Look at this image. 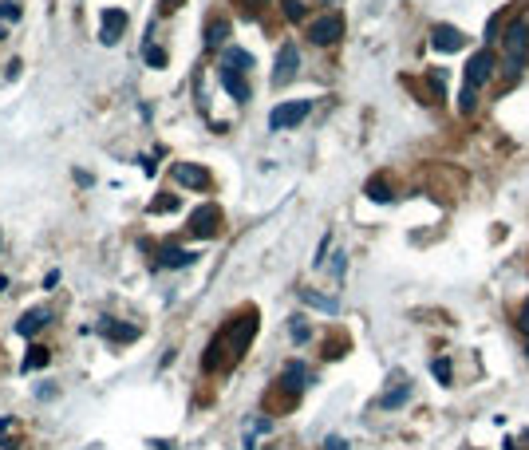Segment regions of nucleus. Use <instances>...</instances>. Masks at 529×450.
Here are the masks:
<instances>
[{
	"label": "nucleus",
	"mask_w": 529,
	"mask_h": 450,
	"mask_svg": "<svg viewBox=\"0 0 529 450\" xmlns=\"http://www.w3.org/2000/svg\"><path fill=\"white\" fill-rule=\"evenodd\" d=\"M502 48H505V60H510V76H518V63H521V56H525V48H529V28H525V20H513V24L505 28Z\"/></svg>",
	"instance_id": "obj_1"
},
{
	"label": "nucleus",
	"mask_w": 529,
	"mask_h": 450,
	"mask_svg": "<svg viewBox=\"0 0 529 450\" xmlns=\"http://www.w3.org/2000/svg\"><path fill=\"white\" fill-rule=\"evenodd\" d=\"M308 111H312V103H308V99L281 103V107H273V115H269V131H289V127H297V123L308 119Z\"/></svg>",
	"instance_id": "obj_2"
},
{
	"label": "nucleus",
	"mask_w": 529,
	"mask_h": 450,
	"mask_svg": "<svg viewBox=\"0 0 529 450\" xmlns=\"http://www.w3.org/2000/svg\"><path fill=\"white\" fill-rule=\"evenodd\" d=\"M297 68H300V51H297V44H284V48L277 51V71H273V87H284V83H292V76H297Z\"/></svg>",
	"instance_id": "obj_3"
},
{
	"label": "nucleus",
	"mask_w": 529,
	"mask_h": 450,
	"mask_svg": "<svg viewBox=\"0 0 529 450\" xmlns=\"http://www.w3.org/2000/svg\"><path fill=\"white\" fill-rule=\"evenodd\" d=\"M340 32H344V20L340 16H320V20H312V24H308V40L320 44V48L336 44V40H340Z\"/></svg>",
	"instance_id": "obj_4"
},
{
	"label": "nucleus",
	"mask_w": 529,
	"mask_h": 450,
	"mask_svg": "<svg viewBox=\"0 0 529 450\" xmlns=\"http://www.w3.org/2000/svg\"><path fill=\"white\" fill-rule=\"evenodd\" d=\"M217 225H222V210H217V205H202V210H194V218H190V233H194V237H214Z\"/></svg>",
	"instance_id": "obj_5"
},
{
	"label": "nucleus",
	"mask_w": 529,
	"mask_h": 450,
	"mask_svg": "<svg viewBox=\"0 0 529 450\" xmlns=\"http://www.w3.org/2000/svg\"><path fill=\"white\" fill-rule=\"evenodd\" d=\"M490 68H494L490 51H474V56H470V60H466V87H470V91H478V87L486 83Z\"/></svg>",
	"instance_id": "obj_6"
},
{
	"label": "nucleus",
	"mask_w": 529,
	"mask_h": 450,
	"mask_svg": "<svg viewBox=\"0 0 529 450\" xmlns=\"http://www.w3.org/2000/svg\"><path fill=\"white\" fill-rule=\"evenodd\" d=\"M123 32H127V12H123V9H107V12H103V24H99V40L103 44H119Z\"/></svg>",
	"instance_id": "obj_7"
},
{
	"label": "nucleus",
	"mask_w": 529,
	"mask_h": 450,
	"mask_svg": "<svg viewBox=\"0 0 529 450\" xmlns=\"http://www.w3.org/2000/svg\"><path fill=\"white\" fill-rule=\"evenodd\" d=\"M462 40H466V36H462L454 24H435V32H431V44H435L438 51H458Z\"/></svg>",
	"instance_id": "obj_8"
},
{
	"label": "nucleus",
	"mask_w": 529,
	"mask_h": 450,
	"mask_svg": "<svg viewBox=\"0 0 529 450\" xmlns=\"http://www.w3.org/2000/svg\"><path fill=\"white\" fill-rule=\"evenodd\" d=\"M174 182H182V186H190V190H202L210 178H205L202 166H190V162H174Z\"/></svg>",
	"instance_id": "obj_9"
},
{
	"label": "nucleus",
	"mask_w": 529,
	"mask_h": 450,
	"mask_svg": "<svg viewBox=\"0 0 529 450\" xmlns=\"http://www.w3.org/2000/svg\"><path fill=\"white\" fill-rule=\"evenodd\" d=\"M253 332H257V320H253V316H245V320L237 324V336H233V348H230V356H233V359L245 356L249 340H253Z\"/></svg>",
	"instance_id": "obj_10"
},
{
	"label": "nucleus",
	"mask_w": 529,
	"mask_h": 450,
	"mask_svg": "<svg viewBox=\"0 0 529 450\" xmlns=\"http://www.w3.org/2000/svg\"><path fill=\"white\" fill-rule=\"evenodd\" d=\"M99 328H103V336H107V340H115V344H130L138 336L135 324H119V320H103Z\"/></svg>",
	"instance_id": "obj_11"
},
{
	"label": "nucleus",
	"mask_w": 529,
	"mask_h": 450,
	"mask_svg": "<svg viewBox=\"0 0 529 450\" xmlns=\"http://www.w3.org/2000/svg\"><path fill=\"white\" fill-rule=\"evenodd\" d=\"M304 383H308V372H304V364H289V367H284V375H281V387L289 391V395H300V391H304Z\"/></svg>",
	"instance_id": "obj_12"
},
{
	"label": "nucleus",
	"mask_w": 529,
	"mask_h": 450,
	"mask_svg": "<svg viewBox=\"0 0 529 450\" xmlns=\"http://www.w3.org/2000/svg\"><path fill=\"white\" fill-rule=\"evenodd\" d=\"M48 320H51L48 308H32V312H24V320L16 324V332H20V336H36V332H40Z\"/></svg>",
	"instance_id": "obj_13"
},
{
	"label": "nucleus",
	"mask_w": 529,
	"mask_h": 450,
	"mask_svg": "<svg viewBox=\"0 0 529 450\" xmlns=\"http://www.w3.org/2000/svg\"><path fill=\"white\" fill-rule=\"evenodd\" d=\"M222 83H225V91H230L237 103H245V99H249V83H245V76H241V71L222 68Z\"/></svg>",
	"instance_id": "obj_14"
},
{
	"label": "nucleus",
	"mask_w": 529,
	"mask_h": 450,
	"mask_svg": "<svg viewBox=\"0 0 529 450\" xmlns=\"http://www.w3.org/2000/svg\"><path fill=\"white\" fill-rule=\"evenodd\" d=\"M197 253H190V249H163V257H158V265L163 269H186V265H194Z\"/></svg>",
	"instance_id": "obj_15"
},
{
	"label": "nucleus",
	"mask_w": 529,
	"mask_h": 450,
	"mask_svg": "<svg viewBox=\"0 0 529 450\" xmlns=\"http://www.w3.org/2000/svg\"><path fill=\"white\" fill-rule=\"evenodd\" d=\"M222 68H230V71H241V76H245L249 68H253V56H249V51H241V48H230L222 56Z\"/></svg>",
	"instance_id": "obj_16"
},
{
	"label": "nucleus",
	"mask_w": 529,
	"mask_h": 450,
	"mask_svg": "<svg viewBox=\"0 0 529 450\" xmlns=\"http://www.w3.org/2000/svg\"><path fill=\"white\" fill-rule=\"evenodd\" d=\"M225 40H230V24L225 20H214V24L205 28V48H222Z\"/></svg>",
	"instance_id": "obj_17"
},
{
	"label": "nucleus",
	"mask_w": 529,
	"mask_h": 450,
	"mask_svg": "<svg viewBox=\"0 0 529 450\" xmlns=\"http://www.w3.org/2000/svg\"><path fill=\"white\" fill-rule=\"evenodd\" d=\"M300 300H304V305H312V308H320V312H336V300L332 297H320V292H312V289H300Z\"/></svg>",
	"instance_id": "obj_18"
},
{
	"label": "nucleus",
	"mask_w": 529,
	"mask_h": 450,
	"mask_svg": "<svg viewBox=\"0 0 529 450\" xmlns=\"http://www.w3.org/2000/svg\"><path fill=\"white\" fill-rule=\"evenodd\" d=\"M407 395H411V387L399 379V387H395V391H387L384 399H379V407H384V411H391V407H399V403H407Z\"/></svg>",
	"instance_id": "obj_19"
},
{
	"label": "nucleus",
	"mask_w": 529,
	"mask_h": 450,
	"mask_svg": "<svg viewBox=\"0 0 529 450\" xmlns=\"http://www.w3.org/2000/svg\"><path fill=\"white\" fill-rule=\"evenodd\" d=\"M367 198H371V202H391V190H387L384 178H371L367 182Z\"/></svg>",
	"instance_id": "obj_20"
},
{
	"label": "nucleus",
	"mask_w": 529,
	"mask_h": 450,
	"mask_svg": "<svg viewBox=\"0 0 529 450\" xmlns=\"http://www.w3.org/2000/svg\"><path fill=\"white\" fill-rule=\"evenodd\" d=\"M40 367H48V352H43V348H28L24 372H40Z\"/></svg>",
	"instance_id": "obj_21"
},
{
	"label": "nucleus",
	"mask_w": 529,
	"mask_h": 450,
	"mask_svg": "<svg viewBox=\"0 0 529 450\" xmlns=\"http://www.w3.org/2000/svg\"><path fill=\"white\" fill-rule=\"evenodd\" d=\"M146 63H150V68H166V51L158 48V44H146Z\"/></svg>",
	"instance_id": "obj_22"
},
{
	"label": "nucleus",
	"mask_w": 529,
	"mask_h": 450,
	"mask_svg": "<svg viewBox=\"0 0 529 450\" xmlns=\"http://www.w3.org/2000/svg\"><path fill=\"white\" fill-rule=\"evenodd\" d=\"M431 372H435V379H438V383H451V359L438 356L435 364H431Z\"/></svg>",
	"instance_id": "obj_23"
},
{
	"label": "nucleus",
	"mask_w": 529,
	"mask_h": 450,
	"mask_svg": "<svg viewBox=\"0 0 529 450\" xmlns=\"http://www.w3.org/2000/svg\"><path fill=\"white\" fill-rule=\"evenodd\" d=\"M0 20H20V4H16V0H0Z\"/></svg>",
	"instance_id": "obj_24"
},
{
	"label": "nucleus",
	"mask_w": 529,
	"mask_h": 450,
	"mask_svg": "<svg viewBox=\"0 0 529 450\" xmlns=\"http://www.w3.org/2000/svg\"><path fill=\"white\" fill-rule=\"evenodd\" d=\"M150 210H154V213H166V210H178V198H174V194H170V198H154V205H150Z\"/></svg>",
	"instance_id": "obj_25"
},
{
	"label": "nucleus",
	"mask_w": 529,
	"mask_h": 450,
	"mask_svg": "<svg viewBox=\"0 0 529 450\" xmlns=\"http://www.w3.org/2000/svg\"><path fill=\"white\" fill-rule=\"evenodd\" d=\"M284 16H289V20H304V4H300V0H284Z\"/></svg>",
	"instance_id": "obj_26"
},
{
	"label": "nucleus",
	"mask_w": 529,
	"mask_h": 450,
	"mask_svg": "<svg viewBox=\"0 0 529 450\" xmlns=\"http://www.w3.org/2000/svg\"><path fill=\"white\" fill-rule=\"evenodd\" d=\"M289 332H292V340H297V344H304L308 336H312V332H308V324H300V320H292V328H289Z\"/></svg>",
	"instance_id": "obj_27"
},
{
	"label": "nucleus",
	"mask_w": 529,
	"mask_h": 450,
	"mask_svg": "<svg viewBox=\"0 0 529 450\" xmlns=\"http://www.w3.org/2000/svg\"><path fill=\"white\" fill-rule=\"evenodd\" d=\"M458 111H462V115H470V111H474V91H470V87L462 91V99H458Z\"/></svg>",
	"instance_id": "obj_28"
},
{
	"label": "nucleus",
	"mask_w": 529,
	"mask_h": 450,
	"mask_svg": "<svg viewBox=\"0 0 529 450\" xmlns=\"http://www.w3.org/2000/svg\"><path fill=\"white\" fill-rule=\"evenodd\" d=\"M324 450H348V442H344V439H336V434H332V439L324 442Z\"/></svg>",
	"instance_id": "obj_29"
},
{
	"label": "nucleus",
	"mask_w": 529,
	"mask_h": 450,
	"mask_svg": "<svg viewBox=\"0 0 529 450\" xmlns=\"http://www.w3.org/2000/svg\"><path fill=\"white\" fill-rule=\"evenodd\" d=\"M186 0H163V12H174V9H182Z\"/></svg>",
	"instance_id": "obj_30"
},
{
	"label": "nucleus",
	"mask_w": 529,
	"mask_h": 450,
	"mask_svg": "<svg viewBox=\"0 0 529 450\" xmlns=\"http://www.w3.org/2000/svg\"><path fill=\"white\" fill-rule=\"evenodd\" d=\"M521 328L529 332V300H525V308H521Z\"/></svg>",
	"instance_id": "obj_31"
},
{
	"label": "nucleus",
	"mask_w": 529,
	"mask_h": 450,
	"mask_svg": "<svg viewBox=\"0 0 529 450\" xmlns=\"http://www.w3.org/2000/svg\"><path fill=\"white\" fill-rule=\"evenodd\" d=\"M264 0H245V9H261Z\"/></svg>",
	"instance_id": "obj_32"
},
{
	"label": "nucleus",
	"mask_w": 529,
	"mask_h": 450,
	"mask_svg": "<svg viewBox=\"0 0 529 450\" xmlns=\"http://www.w3.org/2000/svg\"><path fill=\"white\" fill-rule=\"evenodd\" d=\"M525 356H529V332H525Z\"/></svg>",
	"instance_id": "obj_33"
},
{
	"label": "nucleus",
	"mask_w": 529,
	"mask_h": 450,
	"mask_svg": "<svg viewBox=\"0 0 529 450\" xmlns=\"http://www.w3.org/2000/svg\"><path fill=\"white\" fill-rule=\"evenodd\" d=\"M525 442H529V434H525Z\"/></svg>",
	"instance_id": "obj_34"
},
{
	"label": "nucleus",
	"mask_w": 529,
	"mask_h": 450,
	"mask_svg": "<svg viewBox=\"0 0 529 450\" xmlns=\"http://www.w3.org/2000/svg\"><path fill=\"white\" fill-rule=\"evenodd\" d=\"M0 36H4V32H0Z\"/></svg>",
	"instance_id": "obj_35"
},
{
	"label": "nucleus",
	"mask_w": 529,
	"mask_h": 450,
	"mask_svg": "<svg viewBox=\"0 0 529 450\" xmlns=\"http://www.w3.org/2000/svg\"><path fill=\"white\" fill-rule=\"evenodd\" d=\"M324 4H328V0H324Z\"/></svg>",
	"instance_id": "obj_36"
}]
</instances>
